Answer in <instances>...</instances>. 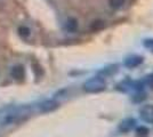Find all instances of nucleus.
Here are the masks:
<instances>
[{"mask_svg":"<svg viewBox=\"0 0 153 137\" xmlns=\"http://www.w3.org/2000/svg\"><path fill=\"white\" fill-rule=\"evenodd\" d=\"M30 113V107L27 106H12L6 107L0 113V124H10L21 119L25 118Z\"/></svg>","mask_w":153,"mask_h":137,"instance_id":"f257e3e1","label":"nucleus"},{"mask_svg":"<svg viewBox=\"0 0 153 137\" xmlns=\"http://www.w3.org/2000/svg\"><path fill=\"white\" fill-rule=\"evenodd\" d=\"M140 117L147 124H153V104L143 105L140 110Z\"/></svg>","mask_w":153,"mask_h":137,"instance_id":"7ed1b4c3","label":"nucleus"},{"mask_svg":"<svg viewBox=\"0 0 153 137\" xmlns=\"http://www.w3.org/2000/svg\"><path fill=\"white\" fill-rule=\"evenodd\" d=\"M126 0H108V5L113 9H119L125 5Z\"/></svg>","mask_w":153,"mask_h":137,"instance_id":"9d476101","label":"nucleus"},{"mask_svg":"<svg viewBox=\"0 0 153 137\" xmlns=\"http://www.w3.org/2000/svg\"><path fill=\"white\" fill-rule=\"evenodd\" d=\"M145 98H146V96H145V93L144 91H135L134 96H133V101H134L135 103H140Z\"/></svg>","mask_w":153,"mask_h":137,"instance_id":"9b49d317","label":"nucleus"},{"mask_svg":"<svg viewBox=\"0 0 153 137\" xmlns=\"http://www.w3.org/2000/svg\"><path fill=\"white\" fill-rule=\"evenodd\" d=\"M146 85L153 90V74H150L146 78Z\"/></svg>","mask_w":153,"mask_h":137,"instance_id":"2eb2a0df","label":"nucleus"},{"mask_svg":"<svg viewBox=\"0 0 153 137\" xmlns=\"http://www.w3.org/2000/svg\"><path fill=\"white\" fill-rule=\"evenodd\" d=\"M104 26V22L103 21H96V22H93L91 24V29L93 30H100Z\"/></svg>","mask_w":153,"mask_h":137,"instance_id":"4468645a","label":"nucleus"},{"mask_svg":"<svg viewBox=\"0 0 153 137\" xmlns=\"http://www.w3.org/2000/svg\"><path fill=\"white\" fill-rule=\"evenodd\" d=\"M136 126V120L134 118H127L125 120H122L121 122L119 124L118 129L120 133H129L131 129H134Z\"/></svg>","mask_w":153,"mask_h":137,"instance_id":"20e7f679","label":"nucleus"},{"mask_svg":"<svg viewBox=\"0 0 153 137\" xmlns=\"http://www.w3.org/2000/svg\"><path fill=\"white\" fill-rule=\"evenodd\" d=\"M58 107V103L54 99H47L45 102L39 104V111L42 113H47V112H51L56 110Z\"/></svg>","mask_w":153,"mask_h":137,"instance_id":"39448f33","label":"nucleus"},{"mask_svg":"<svg viewBox=\"0 0 153 137\" xmlns=\"http://www.w3.org/2000/svg\"><path fill=\"white\" fill-rule=\"evenodd\" d=\"M149 134H150V130L145 126H140V127L136 128V136L137 137H147Z\"/></svg>","mask_w":153,"mask_h":137,"instance_id":"1a4fd4ad","label":"nucleus"},{"mask_svg":"<svg viewBox=\"0 0 153 137\" xmlns=\"http://www.w3.org/2000/svg\"><path fill=\"white\" fill-rule=\"evenodd\" d=\"M12 76H13L15 79H23L24 78V69L21 65L15 66L12 70Z\"/></svg>","mask_w":153,"mask_h":137,"instance_id":"6e6552de","label":"nucleus"},{"mask_svg":"<svg viewBox=\"0 0 153 137\" xmlns=\"http://www.w3.org/2000/svg\"><path fill=\"white\" fill-rule=\"evenodd\" d=\"M105 88H106V80L101 76L93 77L83 84V90L86 93H90V94L101 93V91L105 90Z\"/></svg>","mask_w":153,"mask_h":137,"instance_id":"f03ea898","label":"nucleus"},{"mask_svg":"<svg viewBox=\"0 0 153 137\" xmlns=\"http://www.w3.org/2000/svg\"><path fill=\"white\" fill-rule=\"evenodd\" d=\"M143 45L144 47L149 49L150 52L153 53V38H150V39H145L144 40V42H143Z\"/></svg>","mask_w":153,"mask_h":137,"instance_id":"ddd939ff","label":"nucleus"},{"mask_svg":"<svg viewBox=\"0 0 153 137\" xmlns=\"http://www.w3.org/2000/svg\"><path fill=\"white\" fill-rule=\"evenodd\" d=\"M19 33L22 37H24V38H25V37H29V34H30V29L26 27V26H19Z\"/></svg>","mask_w":153,"mask_h":137,"instance_id":"f8f14e48","label":"nucleus"},{"mask_svg":"<svg viewBox=\"0 0 153 137\" xmlns=\"http://www.w3.org/2000/svg\"><path fill=\"white\" fill-rule=\"evenodd\" d=\"M78 29V22L76 19H69L65 22V30L69 32H74Z\"/></svg>","mask_w":153,"mask_h":137,"instance_id":"0eeeda50","label":"nucleus"},{"mask_svg":"<svg viewBox=\"0 0 153 137\" xmlns=\"http://www.w3.org/2000/svg\"><path fill=\"white\" fill-rule=\"evenodd\" d=\"M142 63H143V57L134 55V56H130V57L126 59V61H125V66L128 67V69H134V67H137L138 65H140Z\"/></svg>","mask_w":153,"mask_h":137,"instance_id":"423d86ee","label":"nucleus"}]
</instances>
